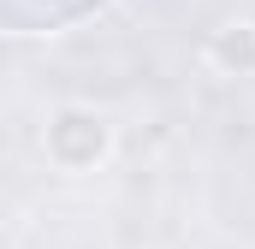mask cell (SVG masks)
Instances as JSON below:
<instances>
[{"instance_id": "obj_3", "label": "cell", "mask_w": 255, "mask_h": 249, "mask_svg": "<svg viewBox=\"0 0 255 249\" xmlns=\"http://www.w3.org/2000/svg\"><path fill=\"white\" fill-rule=\"evenodd\" d=\"M95 6L101 0H6V24L18 36H30V30H65V24L89 18Z\"/></svg>"}, {"instance_id": "obj_1", "label": "cell", "mask_w": 255, "mask_h": 249, "mask_svg": "<svg viewBox=\"0 0 255 249\" xmlns=\"http://www.w3.org/2000/svg\"><path fill=\"white\" fill-rule=\"evenodd\" d=\"M42 154L65 178H89L113 160V119L89 101H60L42 124Z\"/></svg>"}, {"instance_id": "obj_2", "label": "cell", "mask_w": 255, "mask_h": 249, "mask_svg": "<svg viewBox=\"0 0 255 249\" xmlns=\"http://www.w3.org/2000/svg\"><path fill=\"white\" fill-rule=\"evenodd\" d=\"M202 60H208V71H220V77H250L255 71V24L250 18H226L208 36Z\"/></svg>"}]
</instances>
